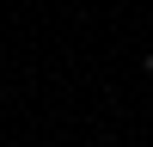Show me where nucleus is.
<instances>
[{
	"label": "nucleus",
	"mask_w": 153,
	"mask_h": 147,
	"mask_svg": "<svg viewBox=\"0 0 153 147\" xmlns=\"http://www.w3.org/2000/svg\"><path fill=\"white\" fill-rule=\"evenodd\" d=\"M147 74H153V55H147Z\"/></svg>",
	"instance_id": "nucleus-1"
}]
</instances>
